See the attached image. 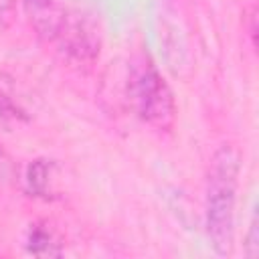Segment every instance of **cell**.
Masks as SVG:
<instances>
[{"label": "cell", "mask_w": 259, "mask_h": 259, "mask_svg": "<svg viewBox=\"0 0 259 259\" xmlns=\"http://www.w3.org/2000/svg\"><path fill=\"white\" fill-rule=\"evenodd\" d=\"M237 182L239 154L231 146H223L212 156L206 182V231L219 255H229L233 249Z\"/></svg>", "instance_id": "obj_1"}, {"label": "cell", "mask_w": 259, "mask_h": 259, "mask_svg": "<svg viewBox=\"0 0 259 259\" xmlns=\"http://www.w3.org/2000/svg\"><path fill=\"white\" fill-rule=\"evenodd\" d=\"M130 101L136 113L158 130H168L174 123L176 103L168 83L156 71L152 63H144L134 69L130 77Z\"/></svg>", "instance_id": "obj_2"}, {"label": "cell", "mask_w": 259, "mask_h": 259, "mask_svg": "<svg viewBox=\"0 0 259 259\" xmlns=\"http://www.w3.org/2000/svg\"><path fill=\"white\" fill-rule=\"evenodd\" d=\"M26 12L34 28L49 40H61L69 28L65 8L57 0H24Z\"/></svg>", "instance_id": "obj_3"}, {"label": "cell", "mask_w": 259, "mask_h": 259, "mask_svg": "<svg viewBox=\"0 0 259 259\" xmlns=\"http://www.w3.org/2000/svg\"><path fill=\"white\" fill-rule=\"evenodd\" d=\"M26 249L32 255L38 257H59L61 255V245L55 237V233L51 229H47L45 225H32L28 231V239H26Z\"/></svg>", "instance_id": "obj_4"}, {"label": "cell", "mask_w": 259, "mask_h": 259, "mask_svg": "<svg viewBox=\"0 0 259 259\" xmlns=\"http://www.w3.org/2000/svg\"><path fill=\"white\" fill-rule=\"evenodd\" d=\"M51 168H53V162H49V160H34L28 166V172H26V188H28L30 194L42 196V194L49 192Z\"/></svg>", "instance_id": "obj_5"}, {"label": "cell", "mask_w": 259, "mask_h": 259, "mask_svg": "<svg viewBox=\"0 0 259 259\" xmlns=\"http://www.w3.org/2000/svg\"><path fill=\"white\" fill-rule=\"evenodd\" d=\"M14 176H16V166H14V162H12L10 156L0 148V186L12 182Z\"/></svg>", "instance_id": "obj_6"}, {"label": "cell", "mask_w": 259, "mask_h": 259, "mask_svg": "<svg viewBox=\"0 0 259 259\" xmlns=\"http://www.w3.org/2000/svg\"><path fill=\"white\" fill-rule=\"evenodd\" d=\"M14 20V0H0V32Z\"/></svg>", "instance_id": "obj_7"}, {"label": "cell", "mask_w": 259, "mask_h": 259, "mask_svg": "<svg viewBox=\"0 0 259 259\" xmlns=\"http://www.w3.org/2000/svg\"><path fill=\"white\" fill-rule=\"evenodd\" d=\"M247 249L245 253L249 257H257V251H259V235H257V217L251 219V225H249V235H247Z\"/></svg>", "instance_id": "obj_8"}, {"label": "cell", "mask_w": 259, "mask_h": 259, "mask_svg": "<svg viewBox=\"0 0 259 259\" xmlns=\"http://www.w3.org/2000/svg\"><path fill=\"white\" fill-rule=\"evenodd\" d=\"M6 115H10V109H8V107H4V105L0 103V119H2V117H6Z\"/></svg>", "instance_id": "obj_9"}]
</instances>
